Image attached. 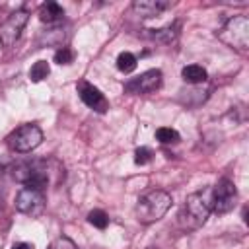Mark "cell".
I'll use <instances>...</instances> for the list:
<instances>
[{
	"mask_svg": "<svg viewBox=\"0 0 249 249\" xmlns=\"http://www.w3.org/2000/svg\"><path fill=\"white\" fill-rule=\"evenodd\" d=\"M161 86V70L158 68H150L146 72H142L136 78H130L124 84V89L128 93H152Z\"/></svg>",
	"mask_w": 249,
	"mask_h": 249,
	"instance_id": "cell-9",
	"label": "cell"
},
{
	"mask_svg": "<svg viewBox=\"0 0 249 249\" xmlns=\"http://www.w3.org/2000/svg\"><path fill=\"white\" fill-rule=\"evenodd\" d=\"M181 76H183V80L189 82V84H202V82H206V78H208L206 70H204L200 64H189V66H185V68L181 70Z\"/></svg>",
	"mask_w": 249,
	"mask_h": 249,
	"instance_id": "cell-13",
	"label": "cell"
},
{
	"mask_svg": "<svg viewBox=\"0 0 249 249\" xmlns=\"http://www.w3.org/2000/svg\"><path fill=\"white\" fill-rule=\"evenodd\" d=\"M148 249H158V247H148Z\"/></svg>",
	"mask_w": 249,
	"mask_h": 249,
	"instance_id": "cell-23",
	"label": "cell"
},
{
	"mask_svg": "<svg viewBox=\"0 0 249 249\" xmlns=\"http://www.w3.org/2000/svg\"><path fill=\"white\" fill-rule=\"evenodd\" d=\"M62 18H64V10L56 2H47L39 10V19L43 23H58V21H62Z\"/></svg>",
	"mask_w": 249,
	"mask_h": 249,
	"instance_id": "cell-12",
	"label": "cell"
},
{
	"mask_svg": "<svg viewBox=\"0 0 249 249\" xmlns=\"http://www.w3.org/2000/svg\"><path fill=\"white\" fill-rule=\"evenodd\" d=\"M51 249H76V243H74L70 237L62 235V237H56V239L53 241Z\"/></svg>",
	"mask_w": 249,
	"mask_h": 249,
	"instance_id": "cell-20",
	"label": "cell"
},
{
	"mask_svg": "<svg viewBox=\"0 0 249 249\" xmlns=\"http://www.w3.org/2000/svg\"><path fill=\"white\" fill-rule=\"evenodd\" d=\"M237 200V189L230 179H220L216 187H212V210L216 214H226L233 210Z\"/></svg>",
	"mask_w": 249,
	"mask_h": 249,
	"instance_id": "cell-6",
	"label": "cell"
},
{
	"mask_svg": "<svg viewBox=\"0 0 249 249\" xmlns=\"http://www.w3.org/2000/svg\"><path fill=\"white\" fill-rule=\"evenodd\" d=\"M41 142H43V132L37 124H31V123L18 126L8 136V146L14 152H19V154H27V152L35 150Z\"/></svg>",
	"mask_w": 249,
	"mask_h": 249,
	"instance_id": "cell-5",
	"label": "cell"
},
{
	"mask_svg": "<svg viewBox=\"0 0 249 249\" xmlns=\"http://www.w3.org/2000/svg\"><path fill=\"white\" fill-rule=\"evenodd\" d=\"M49 72H51L49 62L47 60H37L29 70V78H31V82H41L49 76Z\"/></svg>",
	"mask_w": 249,
	"mask_h": 249,
	"instance_id": "cell-15",
	"label": "cell"
},
{
	"mask_svg": "<svg viewBox=\"0 0 249 249\" xmlns=\"http://www.w3.org/2000/svg\"><path fill=\"white\" fill-rule=\"evenodd\" d=\"M12 249H33V245L31 243H27V241H19V243H14V247Z\"/></svg>",
	"mask_w": 249,
	"mask_h": 249,
	"instance_id": "cell-21",
	"label": "cell"
},
{
	"mask_svg": "<svg viewBox=\"0 0 249 249\" xmlns=\"http://www.w3.org/2000/svg\"><path fill=\"white\" fill-rule=\"evenodd\" d=\"M0 179H2V169H0Z\"/></svg>",
	"mask_w": 249,
	"mask_h": 249,
	"instance_id": "cell-22",
	"label": "cell"
},
{
	"mask_svg": "<svg viewBox=\"0 0 249 249\" xmlns=\"http://www.w3.org/2000/svg\"><path fill=\"white\" fill-rule=\"evenodd\" d=\"M27 19H29L27 10H16L14 14H10L8 19L0 25V43L4 47H12L19 39Z\"/></svg>",
	"mask_w": 249,
	"mask_h": 249,
	"instance_id": "cell-7",
	"label": "cell"
},
{
	"mask_svg": "<svg viewBox=\"0 0 249 249\" xmlns=\"http://www.w3.org/2000/svg\"><path fill=\"white\" fill-rule=\"evenodd\" d=\"M169 206H171V196L161 189H152L136 200L134 214L140 224H152V222H158L160 218H163V214L169 210Z\"/></svg>",
	"mask_w": 249,
	"mask_h": 249,
	"instance_id": "cell-2",
	"label": "cell"
},
{
	"mask_svg": "<svg viewBox=\"0 0 249 249\" xmlns=\"http://www.w3.org/2000/svg\"><path fill=\"white\" fill-rule=\"evenodd\" d=\"M16 208L21 214H27V216H39L43 212V208H45L43 191H35V189L23 187L16 195Z\"/></svg>",
	"mask_w": 249,
	"mask_h": 249,
	"instance_id": "cell-8",
	"label": "cell"
},
{
	"mask_svg": "<svg viewBox=\"0 0 249 249\" xmlns=\"http://www.w3.org/2000/svg\"><path fill=\"white\" fill-rule=\"evenodd\" d=\"M88 222H89L93 228H97V230H105V228L109 226V216H107L103 210H91V212L88 214Z\"/></svg>",
	"mask_w": 249,
	"mask_h": 249,
	"instance_id": "cell-17",
	"label": "cell"
},
{
	"mask_svg": "<svg viewBox=\"0 0 249 249\" xmlns=\"http://www.w3.org/2000/svg\"><path fill=\"white\" fill-rule=\"evenodd\" d=\"M78 93H80V99L93 111L97 113H105L109 109V101L107 97L89 82H80L78 84Z\"/></svg>",
	"mask_w": 249,
	"mask_h": 249,
	"instance_id": "cell-10",
	"label": "cell"
},
{
	"mask_svg": "<svg viewBox=\"0 0 249 249\" xmlns=\"http://www.w3.org/2000/svg\"><path fill=\"white\" fill-rule=\"evenodd\" d=\"M171 6V2L167 0H136L132 4V12L140 18H154L160 16L163 10H167Z\"/></svg>",
	"mask_w": 249,
	"mask_h": 249,
	"instance_id": "cell-11",
	"label": "cell"
},
{
	"mask_svg": "<svg viewBox=\"0 0 249 249\" xmlns=\"http://www.w3.org/2000/svg\"><path fill=\"white\" fill-rule=\"evenodd\" d=\"M136 56L132 54V53H128V51H124V53H121L119 56H117V68L121 70V72H124V74H128V72H132L134 68H136Z\"/></svg>",
	"mask_w": 249,
	"mask_h": 249,
	"instance_id": "cell-14",
	"label": "cell"
},
{
	"mask_svg": "<svg viewBox=\"0 0 249 249\" xmlns=\"http://www.w3.org/2000/svg\"><path fill=\"white\" fill-rule=\"evenodd\" d=\"M156 138L161 144H175V142H179V132L175 128H169V126H160L156 130Z\"/></svg>",
	"mask_w": 249,
	"mask_h": 249,
	"instance_id": "cell-16",
	"label": "cell"
},
{
	"mask_svg": "<svg viewBox=\"0 0 249 249\" xmlns=\"http://www.w3.org/2000/svg\"><path fill=\"white\" fill-rule=\"evenodd\" d=\"M210 212H212V187H204L191 193L185 198L177 216V224L185 231L198 230L206 222Z\"/></svg>",
	"mask_w": 249,
	"mask_h": 249,
	"instance_id": "cell-1",
	"label": "cell"
},
{
	"mask_svg": "<svg viewBox=\"0 0 249 249\" xmlns=\"http://www.w3.org/2000/svg\"><path fill=\"white\" fill-rule=\"evenodd\" d=\"M150 160H152V150H150V148L142 146V148H138V150L134 152V163H136V165H146Z\"/></svg>",
	"mask_w": 249,
	"mask_h": 249,
	"instance_id": "cell-19",
	"label": "cell"
},
{
	"mask_svg": "<svg viewBox=\"0 0 249 249\" xmlns=\"http://www.w3.org/2000/svg\"><path fill=\"white\" fill-rule=\"evenodd\" d=\"M14 177L27 189L45 191L51 183V171L47 161H25L14 167Z\"/></svg>",
	"mask_w": 249,
	"mask_h": 249,
	"instance_id": "cell-3",
	"label": "cell"
},
{
	"mask_svg": "<svg viewBox=\"0 0 249 249\" xmlns=\"http://www.w3.org/2000/svg\"><path fill=\"white\" fill-rule=\"evenodd\" d=\"M218 39L228 47L245 53L249 47V19L245 16L230 18L218 31Z\"/></svg>",
	"mask_w": 249,
	"mask_h": 249,
	"instance_id": "cell-4",
	"label": "cell"
},
{
	"mask_svg": "<svg viewBox=\"0 0 249 249\" xmlns=\"http://www.w3.org/2000/svg\"><path fill=\"white\" fill-rule=\"evenodd\" d=\"M72 60H74V51L68 47H60L54 53V62H58V64H70Z\"/></svg>",
	"mask_w": 249,
	"mask_h": 249,
	"instance_id": "cell-18",
	"label": "cell"
}]
</instances>
